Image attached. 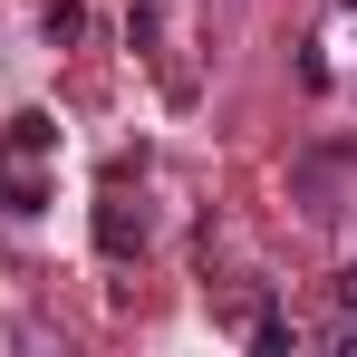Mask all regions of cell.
I'll return each mask as SVG.
<instances>
[{
    "label": "cell",
    "instance_id": "1",
    "mask_svg": "<svg viewBox=\"0 0 357 357\" xmlns=\"http://www.w3.org/2000/svg\"><path fill=\"white\" fill-rule=\"evenodd\" d=\"M49 155H59V126L10 116V135H0V213H39L49 203Z\"/></svg>",
    "mask_w": 357,
    "mask_h": 357
},
{
    "label": "cell",
    "instance_id": "2",
    "mask_svg": "<svg viewBox=\"0 0 357 357\" xmlns=\"http://www.w3.org/2000/svg\"><path fill=\"white\" fill-rule=\"evenodd\" d=\"M135 241H145V213H135L126 193H107V203H97V251H107V261H126Z\"/></svg>",
    "mask_w": 357,
    "mask_h": 357
},
{
    "label": "cell",
    "instance_id": "3",
    "mask_svg": "<svg viewBox=\"0 0 357 357\" xmlns=\"http://www.w3.org/2000/svg\"><path fill=\"white\" fill-rule=\"evenodd\" d=\"M49 39H87V10L77 0H49Z\"/></svg>",
    "mask_w": 357,
    "mask_h": 357
},
{
    "label": "cell",
    "instance_id": "4",
    "mask_svg": "<svg viewBox=\"0 0 357 357\" xmlns=\"http://www.w3.org/2000/svg\"><path fill=\"white\" fill-rule=\"evenodd\" d=\"M338 309H348V328H357V271H348V280H338Z\"/></svg>",
    "mask_w": 357,
    "mask_h": 357
}]
</instances>
